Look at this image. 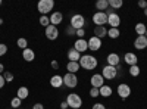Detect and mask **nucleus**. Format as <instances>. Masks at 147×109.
<instances>
[{
  "instance_id": "nucleus-37",
  "label": "nucleus",
  "mask_w": 147,
  "mask_h": 109,
  "mask_svg": "<svg viewBox=\"0 0 147 109\" xmlns=\"http://www.w3.org/2000/svg\"><path fill=\"white\" fill-rule=\"evenodd\" d=\"M91 109H106V106H105L103 103H94Z\"/></svg>"
},
{
  "instance_id": "nucleus-7",
  "label": "nucleus",
  "mask_w": 147,
  "mask_h": 109,
  "mask_svg": "<svg viewBox=\"0 0 147 109\" xmlns=\"http://www.w3.org/2000/svg\"><path fill=\"white\" fill-rule=\"evenodd\" d=\"M93 24H96V27H105V24H107L106 12H96L93 15Z\"/></svg>"
},
{
  "instance_id": "nucleus-11",
  "label": "nucleus",
  "mask_w": 147,
  "mask_h": 109,
  "mask_svg": "<svg viewBox=\"0 0 147 109\" xmlns=\"http://www.w3.org/2000/svg\"><path fill=\"white\" fill-rule=\"evenodd\" d=\"M44 34H46V37H47L49 40H56V39L59 37V30H57V27H55V25H49V27L44 30Z\"/></svg>"
},
{
  "instance_id": "nucleus-31",
  "label": "nucleus",
  "mask_w": 147,
  "mask_h": 109,
  "mask_svg": "<svg viewBox=\"0 0 147 109\" xmlns=\"http://www.w3.org/2000/svg\"><path fill=\"white\" fill-rule=\"evenodd\" d=\"M129 75H131V77H138V75H140V66H138V65L129 66Z\"/></svg>"
},
{
  "instance_id": "nucleus-4",
  "label": "nucleus",
  "mask_w": 147,
  "mask_h": 109,
  "mask_svg": "<svg viewBox=\"0 0 147 109\" xmlns=\"http://www.w3.org/2000/svg\"><path fill=\"white\" fill-rule=\"evenodd\" d=\"M85 18L82 16V15H80V14H75L74 16H71V22H69V25L74 28V30H81V28H84L85 27Z\"/></svg>"
},
{
  "instance_id": "nucleus-30",
  "label": "nucleus",
  "mask_w": 147,
  "mask_h": 109,
  "mask_svg": "<svg viewBox=\"0 0 147 109\" xmlns=\"http://www.w3.org/2000/svg\"><path fill=\"white\" fill-rule=\"evenodd\" d=\"M16 44H18V47H19V49L25 50L27 47H28V40H27V39H24V37H21V39H18Z\"/></svg>"
},
{
  "instance_id": "nucleus-45",
  "label": "nucleus",
  "mask_w": 147,
  "mask_h": 109,
  "mask_svg": "<svg viewBox=\"0 0 147 109\" xmlns=\"http://www.w3.org/2000/svg\"><path fill=\"white\" fill-rule=\"evenodd\" d=\"M144 15L147 16V9H144Z\"/></svg>"
},
{
  "instance_id": "nucleus-16",
  "label": "nucleus",
  "mask_w": 147,
  "mask_h": 109,
  "mask_svg": "<svg viewBox=\"0 0 147 109\" xmlns=\"http://www.w3.org/2000/svg\"><path fill=\"white\" fill-rule=\"evenodd\" d=\"M124 60H125V64H127V65L134 66V65H137V62H138V58H137V55H136V53L128 52V53H125Z\"/></svg>"
},
{
  "instance_id": "nucleus-38",
  "label": "nucleus",
  "mask_w": 147,
  "mask_h": 109,
  "mask_svg": "<svg viewBox=\"0 0 147 109\" xmlns=\"http://www.w3.org/2000/svg\"><path fill=\"white\" fill-rule=\"evenodd\" d=\"M66 34H68V35H75V30L69 25V27L66 28Z\"/></svg>"
},
{
  "instance_id": "nucleus-44",
  "label": "nucleus",
  "mask_w": 147,
  "mask_h": 109,
  "mask_svg": "<svg viewBox=\"0 0 147 109\" xmlns=\"http://www.w3.org/2000/svg\"><path fill=\"white\" fill-rule=\"evenodd\" d=\"M5 74V65L3 64H0V75Z\"/></svg>"
},
{
  "instance_id": "nucleus-15",
  "label": "nucleus",
  "mask_w": 147,
  "mask_h": 109,
  "mask_svg": "<svg viewBox=\"0 0 147 109\" xmlns=\"http://www.w3.org/2000/svg\"><path fill=\"white\" fill-rule=\"evenodd\" d=\"M106 60H107V65H110V66L121 65V58H119L118 53H109L107 58H106Z\"/></svg>"
},
{
  "instance_id": "nucleus-49",
  "label": "nucleus",
  "mask_w": 147,
  "mask_h": 109,
  "mask_svg": "<svg viewBox=\"0 0 147 109\" xmlns=\"http://www.w3.org/2000/svg\"><path fill=\"white\" fill-rule=\"evenodd\" d=\"M106 109H107V108H106ZM109 109H110V108H109Z\"/></svg>"
},
{
  "instance_id": "nucleus-19",
  "label": "nucleus",
  "mask_w": 147,
  "mask_h": 109,
  "mask_svg": "<svg viewBox=\"0 0 147 109\" xmlns=\"http://www.w3.org/2000/svg\"><path fill=\"white\" fill-rule=\"evenodd\" d=\"M62 84H63V77H62V75H53V77L50 78V86L55 87V89L62 87Z\"/></svg>"
},
{
  "instance_id": "nucleus-20",
  "label": "nucleus",
  "mask_w": 147,
  "mask_h": 109,
  "mask_svg": "<svg viewBox=\"0 0 147 109\" xmlns=\"http://www.w3.org/2000/svg\"><path fill=\"white\" fill-rule=\"evenodd\" d=\"M22 58H24V60H27V62H32L35 59V53H34V50L30 49V47H27L25 50H22Z\"/></svg>"
},
{
  "instance_id": "nucleus-32",
  "label": "nucleus",
  "mask_w": 147,
  "mask_h": 109,
  "mask_svg": "<svg viewBox=\"0 0 147 109\" xmlns=\"http://www.w3.org/2000/svg\"><path fill=\"white\" fill-rule=\"evenodd\" d=\"M21 103H22V100H21L19 97H16V96H15V97L10 100V106L13 108V109H16V108H21Z\"/></svg>"
},
{
  "instance_id": "nucleus-26",
  "label": "nucleus",
  "mask_w": 147,
  "mask_h": 109,
  "mask_svg": "<svg viewBox=\"0 0 147 109\" xmlns=\"http://www.w3.org/2000/svg\"><path fill=\"white\" fill-rule=\"evenodd\" d=\"M146 31H147L146 24H143V22H138L137 25H136V32H137L138 35H146Z\"/></svg>"
},
{
  "instance_id": "nucleus-33",
  "label": "nucleus",
  "mask_w": 147,
  "mask_h": 109,
  "mask_svg": "<svg viewBox=\"0 0 147 109\" xmlns=\"http://www.w3.org/2000/svg\"><path fill=\"white\" fill-rule=\"evenodd\" d=\"M90 96H91V97H97V96H100V90L96 89V87H91L90 89Z\"/></svg>"
},
{
  "instance_id": "nucleus-6",
  "label": "nucleus",
  "mask_w": 147,
  "mask_h": 109,
  "mask_svg": "<svg viewBox=\"0 0 147 109\" xmlns=\"http://www.w3.org/2000/svg\"><path fill=\"white\" fill-rule=\"evenodd\" d=\"M63 84L66 87L69 89H74L78 86V77L77 74H71V72H66V74L63 75Z\"/></svg>"
},
{
  "instance_id": "nucleus-23",
  "label": "nucleus",
  "mask_w": 147,
  "mask_h": 109,
  "mask_svg": "<svg viewBox=\"0 0 147 109\" xmlns=\"http://www.w3.org/2000/svg\"><path fill=\"white\" fill-rule=\"evenodd\" d=\"M28 96H30V90H28L27 87H19V89H18L16 97H19L21 100H24V99H27Z\"/></svg>"
},
{
  "instance_id": "nucleus-28",
  "label": "nucleus",
  "mask_w": 147,
  "mask_h": 109,
  "mask_svg": "<svg viewBox=\"0 0 147 109\" xmlns=\"http://www.w3.org/2000/svg\"><path fill=\"white\" fill-rule=\"evenodd\" d=\"M107 35H109V37L110 39H118L119 37V35H121V31H119V28H109L107 30Z\"/></svg>"
},
{
  "instance_id": "nucleus-8",
  "label": "nucleus",
  "mask_w": 147,
  "mask_h": 109,
  "mask_svg": "<svg viewBox=\"0 0 147 109\" xmlns=\"http://www.w3.org/2000/svg\"><path fill=\"white\" fill-rule=\"evenodd\" d=\"M116 91H118V94H119V97L125 100V99L128 97V96L131 94V87L128 86V84H125V83H122V84H119V86H118Z\"/></svg>"
},
{
  "instance_id": "nucleus-18",
  "label": "nucleus",
  "mask_w": 147,
  "mask_h": 109,
  "mask_svg": "<svg viewBox=\"0 0 147 109\" xmlns=\"http://www.w3.org/2000/svg\"><path fill=\"white\" fill-rule=\"evenodd\" d=\"M68 59H69V62H80L81 53L78 50H75L74 47H71V49L68 50Z\"/></svg>"
},
{
  "instance_id": "nucleus-12",
  "label": "nucleus",
  "mask_w": 147,
  "mask_h": 109,
  "mask_svg": "<svg viewBox=\"0 0 147 109\" xmlns=\"http://www.w3.org/2000/svg\"><path fill=\"white\" fill-rule=\"evenodd\" d=\"M74 49L78 50L80 53H84V52H87L88 50V43L85 39H78L75 43H74Z\"/></svg>"
},
{
  "instance_id": "nucleus-42",
  "label": "nucleus",
  "mask_w": 147,
  "mask_h": 109,
  "mask_svg": "<svg viewBox=\"0 0 147 109\" xmlns=\"http://www.w3.org/2000/svg\"><path fill=\"white\" fill-rule=\"evenodd\" d=\"M32 109H44V106H43V103H35L32 106Z\"/></svg>"
},
{
  "instance_id": "nucleus-46",
  "label": "nucleus",
  "mask_w": 147,
  "mask_h": 109,
  "mask_svg": "<svg viewBox=\"0 0 147 109\" xmlns=\"http://www.w3.org/2000/svg\"><path fill=\"white\" fill-rule=\"evenodd\" d=\"M2 24H3V19H2V18H0V25H2Z\"/></svg>"
},
{
  "instance_id": "nucleus-10",
  "label": "nucleus",
  "mask_w": 147,
  "mask_h": 109,
  "mask_svg": "<svg viewBox=\"0 0 147 109\" xmlns=\"http://www.w3.org/2000/svg\"><path fill=\"white\" fill-rule=\"evenodd\" d=\"M107 24L110 25V28H118L119 24H121V16L113 12V14H109L107 15Z\"/></svg>"
},
{
  "instance_id": "nucleus-39",
  "label": "nucleus",
  "mask_w": 147,
  "mask_h": 109,
  "mask_svg": "<svg viewBox=\"0 0 147 109\" xmlns=\"http://www.w3.org/2000/svg\"><path fill=\"white\" fill-rule=\"evenodd\" d=\"M50 66H52L53 69H59V62H57V60H52V62H50Z\"/></svg>"
},
{
  "instance_id": "nucleus-24",
  "label": "nucleus",
  "mask_w": 147,
  "mask_h": 109,
  "mask_svg": "<svg viewBox=\"0 0 147 109\" xmlns=\"http://www.w3.org/2000/svg\"><path fill=\"white\" fill-rule=\"evenodd\" d=\"M99 90H100V96H103V97H110L112 96V87H109L107 84L102 86Z\"/></svg>"
},
{
  "instance_id": "nucleus-27",
  "label": "nucleus",
  "mask_w": 147,
  "mask_h": 109,
  "mask_svg": "<svg viewBox=\"0 0 147 109\" xmlns=\"http://www.w3.org/2000/svg\"><path fill=\"white\" fill-rule=\"evenodd\" d=\"M107 2H109V7H112L113 10L124 6V2H122V0H107Z\"/></svg>"
},
{
  "instance_id": "nucleus-48",
  "label": "nucleus",
  "mask_w": 147,
  "mask_h": 109,
  "mask_svg": "<svg viewBox=\"0 0 147 109\" xmlns=\"http://www.w3.org/2000/svg\"><path fill=\"white\" fill-rule=\"evenodd\" d=\"M0 5H2V0H0Z\"/></svg>"
},
{
  "instance_id": "nucleus-29",
  "label": "nucleus",
  "mask_w": 147,
  "mask_h": 109,
  "mask_svg": "<svg viewBox=\"0 0 147 109\" xmlns=\"http://www.w3.org/2000/svg\"><path fill=\"white\" fill-rule=\"evenodd\" d=\"M38 22H40V25H43L44 28H47L49 25H50V18H49L47 15H41L40 19H38Z\"/></svg>"
},
{
  "instance_id": "nucleus-21",
  "label": "nucleus",
  "mask_w": 147,
  "mask_h": 109,
  "mask_svg": "<svg viewBox=\"0 0 147 109\" xmlns=\"http://www.w3.org/2000/svg\"><path fill=\"white\" fill-rule=\"evenodd\" d=\"M80 62H68L66 64V69L68 72H71V74H77V72L80 71Z\"/></svg>"
},
{
  "instance_id": "nucleus-9",
  "label": "nucleus",
  "mask_w": 147,
  "mask_h": 109,
  "mask_svg": "<svg viewBox=\"0 0 147 109\" xmlns=\"http://www.w3.org/2000/svg\"><path fill=\"white\" fill-rule=\"evenodd\" d=\"M87 43H88V50H93V52H97L102 47V40L99 37H96V35L90 37L87 40Z\"/></svg>"
},
{
  "instance_id": "nucleus-1",
  "label": "nucleus",
  "mask_w": 147,
  "mask_h": 109,
  "mask_svg": "<svg viewBox=\"0 0 147 109\" xmlns=\"http://www.w3.org/2000/svg\"><path fill=\"white\" fill-rule=\"evenodd\" d=\"M97 58H94L93 55H82L80 59V66L87 69V71H93L97 68Z\"/></svg>"
},
{
  "instance_id": "nucleus-41",
  "label": "nucleus",
  "mask_w": 147,
  "mask_h": 109,
  "mask_svg": "<svg viewBox=\"0 0 147 109\" xmlns=\"http://www.w3.org/2000/svg\"><path fill=\"white\" fill-rule=\"evenodd\" d=\"M5 84H6V80H5V77H3V74H2V75H0V89H3Z\"/></svg>"
},
{
  "instance_id": "nucleus-35",
  "label": "nucleus",
  "mask_w": 147,
  "mask_h": 109,
  "mask_svg": "<svg viewBox=\"0 0 147 109\" xmlns=\"http://www.w3.org/2000/svg\"><path fill=\"white\" fill-rule=\"evenodd\" d=\"M3 77H5L6 83H10V81H13V75H12L10 72H7V71H5V74H3Z\"/></svg>"
},
{
  "instance_id": "nucleus-13",
  "label": "nucleus",
  "mask_w": 147,
  "mask_h": 109,
  "mask_svg": "<svg viewBox=\"0 0 147 109\" xmlns=\"http://www.w3.org/2000/svg\"><path fill=\"white\" fill-rule=\"evenodd\" d=\"M91 83V87H96V89H100L102 86H105V78L102 74H94L90 80Z\"/></svg>"
},
{
  "instance_id": "nucleus-36",
  "label": "nucleus",
  "mask_w": 147,
  "mask_h": 109,
  "mask_svg": "<svg viewBox=\"0 0 147 109\" xmlns=\"http://www.w3.org/2000/svg\"><path fill=\"white\" fill-rule=\"evenodd\" d=\"M75 35H77L78 39H84V35H85V30H84V28L77 30V31H75Z\"/></svg>"
},
{
  "instance_id": "nucleus-5",
  "label": "nucleus",
  "mask_w": 147,
  "mask_h": 109,
  "mask_svg": "<svg viewBox=\"0 0 147 109\" xmlns=\"http://www.w3.org/2000/svg\"><path fill=\"white\" fill-rule=\"evenodd\" d=\"M118 68L116 66H110V65H106L103 69H102V75H103V78L105 80H113V78H116V75H118Z\"/></svg>"
},
{
  "instance_id": "nucleus-3",
  "label": "nucleus",
  "mask_w": 147,
  "mask_h": 109,
  "mask_svg": "<svg viewBox=\"0 0 147 109\" xmlns=\"http://www.w3.org/2000/svg\"><path fill=\"white\" fill-rule=\"evenodd\" d=\"M55 7V2L53 0H40L37 3V9L41 15H47L49 12H52V9Z\"/></svg>"
},
{
  "instance_id": "nucleus-17",
  "label": "nucleus",
  "mask_w": 147,
  "mask_h": 109,
  "mask_svg": "<svg viewBox=\"0 0 147 109\" xmlns=\"http://www.w3.org/2000/svg\"><path fill=\"white\" fill-rule=\"evenodd\" d=\"M62 21H63V15H62V12H53V14L50 15V25L57 27L59 24H62Z\"/></svg>"
},
{
  "instance_id": "nucleus-14",
  "label": "nucleus",
  "mask_w": 147,
  "mask_h": 109,
  "mask_svg": "<svg viewBox=\"0 0 147 109\" xmlns=\"http://www.w3.org/2000/svg\"><path fill=\"white\" fill-rule=\"evenodd\" d=\"M134 47L137 50H143L147 47V37L146 35H137V39L134 40Z\"/></svg>"
},
{
  "instance_id": "nucleus-25",
  "label": "nucleus",
  "mask_w": 147,
  "mask_h": 109,
  "mask_svg": "<svg viewBox=\"0 0 147 109\" xmlns=\"http://www.w3.org/2000/svg\"><path fill=\"white\" fill-rule=\"evenodd\" d=\"M96 7L99 9L100 12H106L107 7H109V2L107 0H99V2L96 3Z\"/></svg>"
},
{
  "instance_id": "nucleus-43",
  "label": "nucleus",
  "mask_w": 147,
  "mask_h": 109,
  "mask_svg": "<svg viewBox=\"0 0 147 109\" xmlns=\"http://www.w3.org/2000/svg\"><path fill=\"white\" fill-rule=\"evenodd\" d=\"M69 106H68V103H66V100L65 102H62V103H60V109H68Z\"/></svg>"
},
{
  "instance_id": "nucleus-47",
  "label": "nucleus",
  "mask_w": 147,
  "mask_h": 109,
  "mask_svg": "<svg viewBox=\"0 0 147 109\" xmlns=\"http://www.w3.org/2000/svg\"><path fill=\"white\" fill-rule=\"evenodd\" d=\"M146 37H147V31H146Z\"/></svg>"
},
{
  "instance_id": "nucleus-22",
  "label": "nucleus",
  "mask_w": 147,
  "mask_h": 109,
  "mask_svg": "<svg viewBox=\"0 0 147 109\" xmlns=\"http://www.w3.org/2000/svg\"><path fill=\"white\" fill-rule=\"evenodd\" d=\"M94 35L102 40L103 37H106V35H107V28L106 27H96L94 28Z\"/></svg>"
},
{
  "instance_id": "nucleus-2",
  "label": "nucleus",
  "mask_w": 147,
  "mask_h": 109,
  "mask_svg": "<svg viewBox=\"0 0 147 109\" xmlns=\"http://www.w3.org/2000/svg\"><path fill=\"white\" fill-rule=\"evenodd\" d=\"M66 103L72 109H80L82 106V99H81V96L77 94V93H69L66 96Z\"/></svg>"
},
{
  "instance_id": "nucleus-34",
  "label": "nucleus",
  "mask_w": 147,
  "mask_h": 109,
  "mask_svg": "<svg viewBox=\"0 0 147 109\" xmlns=\"http://www.w3.org/2000/svg\"><path fill=\"white\" fill-rule=\"evenodd\" d=\"M7 53V46L5 43H0V56H3Z\"/></svg>"
},
{
  "instance_id": "nucleus-40",
  "label": "nucleus",
  "mask_w": 147,
  "mask_h": 109,
  "mask_svg": "<svg viewBox=\"0 0 147 109\" xmlns=\"http://www.w3.org/2000/svg\"><path fill=\"white\" fill-rule=\"evenodd\" d=\"M138 6H140L141 9H147V2H146V0H140V2H138Z\"/></svg>"
}]
</instances>
